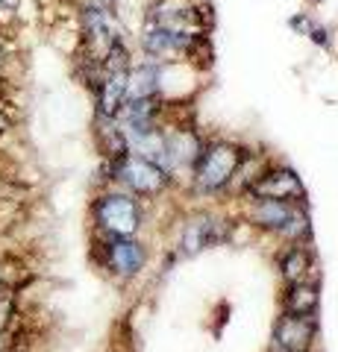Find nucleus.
<instances>
[{"mask_svg":"<svg viewBox=\"0 0 338 352\" xmlns=\"http://www.w3.org/2000/svg\"><path fill=\"white\" fill-rule=\"evenodd\" d=\"M39 3H41V0H39Z\"/></svg>","mask_w":338,"mask_h":352,"instance_id":"11","label":"nucleus"},{"mask_svg":"<svg viewBox=\"0 0 338 352\" xmlns=\"http://www.w3.org/2000/svg\"><path fill=\"white\" fill-rule=\"evenodd\" d=\"M230 229H233L230 217L209 212V208H200L191 217H185L180 238H177V256L191 258L203 250L221 247L224 241H230Z\"/></svg>","mask_w":338,"mask_h":352,"instance_id":"7","label":"nucleus"},{"mask_svg":"<svg viewBox=\"0 0 338 352\" xmlns=\"http://www.w3.org/2000/svg\"><path fill=\"white\" fill-rule=\"evenodd\" d=\"M242 223L277 238L279 244H312V217L306 203L250 200L242 208Z\"/></svg>","mask_w":338,"mask_h":352,"instance_id":"2","label":"nucleus"},{"mask_svg":"<svg viewBox=\"0 0 338 352\" xmlns=\"http://www.w3.org/2000/svg\"><path fill=\"white\" fill-rule=\"evenodd\" d=\"M282 311L288 314H303V317H318L321 308V279H303V282H291L282 285Z\"/></svg>","mask_w":338,"mask_h":352,"instance_id":"10","label":"nucleus"},{"mask_svg":"<svg viewBox=\"0 0 338 352\" xmlns=\"http://www.w3.org/2000/svg\"><path fill=\"white\" fill-rule=\"evenodd\" d=\"M277 273H279L282 285L318 276V258H315L312 244H279V250H277Z\"/></svg>","mask_w":338,"mask_h":352,"instance_id":"9","label":"nucleus"},{"mask_svg":"<svg viewBox=\"0 0 338 352\" xmlns=\"http://www.w3.org/2000/svg\"><path fill=\"white\" fill-rule=\"evenodd\" d=\"M92 261L109 279L127 285L138 279L150 264V247L136 235H92Z\"/></svg>","mask_w":338,"mask_h":352,"instance_id":"5","label":"nucleus"},{"mask_svg":"<svg viewBox=\"0 0 338 352\" xmlns=\"http://www.w3.org/2000/svg\"><path fill=\"white\" fill-rule=\"evenodd\" d=\"M242 203L250 200H282V203H306V188H303L297 170L286 162H265L259 173L244 185L238 194Z\"/></svg>","mask_w":338,"mask_h":352,"instance_id":"6","label":"nucleus"},{"mask_svg":"<svg viewBox=\"0 0 338 352\" xmlns=\"http://www.w3.org/2000/svg\"><path fill=\"white\" fill-rule=\"evenodd\" d=\"M318 344V317L279 311L271 329V352H312Z\"/></svg>","mask_w":338,"mask_h":352,"instance_id":"8","label":"nucleus"},{"mask_svg":"<svg viewBox=\"0 0 338 352\" xmlns=\"http://www.w3.org/2000/svg\"><path fill=\"white\" fill-rule=\"evenodd\" d=\"M247 147L230 138H203L189 170V188L194 197L212 200L233 191L235 173L247 159Z\"/></svg>","mask_w":338,"mask_h":352,"instance_id":"1","label":"nucleus"},{"mask_svg":"<svg viewBox=\"0 0 338 352\" xmlns=\"http://www.w3.org/2000/svg\"><path fill=\"white\" fill-rule=\"evenodd\" d=\"M103 185L124 188L138 200H156V197H165L177 179L162 164L136 156V153H124L118 159H103Z\"/></svg>","mask_w":338,"mask_h":352,"instance_id":"4","label":"nucleus"},{"mask_svg":"<svg viewBox=\"0 0 338 352\" xmlns=\"http://www.w3.org/2000/svg\"><path fill=\"white\" fill-rule=\"evenodd\" d=\"M89 217L97 235H136L141 238L147 226L145 200L115 185H101V191L92 197Z\"/></svg>","mask_w":338,"mask_h":352,"instance_id":"3","label":"nucleus"}]
</instances>
